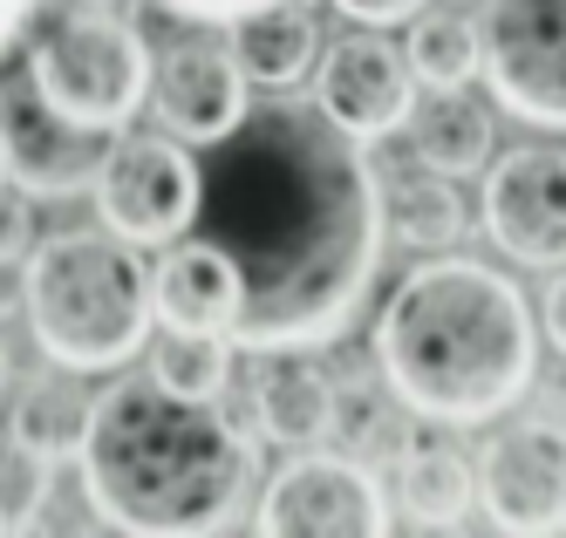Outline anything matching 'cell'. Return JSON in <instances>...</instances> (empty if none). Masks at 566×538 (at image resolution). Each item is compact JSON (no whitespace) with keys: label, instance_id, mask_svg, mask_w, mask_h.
Here are the masks:
<instances>
[{"label":"cell","instance_id":"ac0fdd59","mask_svg":"<svg viewBox=\"0 0 566 538\" xmlns=\"http://www.w3.org/2000/svg\"><path fill=\"white\" fill-rule=\"evenodd\" d=\"M396 498L417 525H464L471 498H478V477L464 464V450L451 443H430V436H402L396 450Z\"/></svg>","mask_w":566,"mask_h":538},{"label":"cell","instance_id":"8fae6325","mask_svg":"<svg viewBox=\"0 0 566 538\" xmlns=\"http://www.w3.org/2000/svg\"><path fill=\"white\" fill-rule=\"evenodd\" d=\"M478 505L499 531H566V430L533 416L484 443Z\"/></svg>","mask_w":566,"mask_h":538},{"label":"cell","instance_id":"4316f807","mask_svg":"<svg viewBox=\"0 0 566 538\" xmlns=\"http://www.w3.org/2000/svg\"><path fill=\"white\" fill-rule=\"evenodd\" d=\"M525 395H539V416L559 423V416H566V355H559L553 368H533V389H525Z\"/></svg>","mask_w":566,"mask_h":538},{"label":"cell","instance_id":"f546056e","mask_svg":"<svg viewBox=\"0 0 566 538\" xmlns=\"http://www.w3.org/2000/svg\"><path fill=\"white\" fill-rule=\"evenodd\" d=\"M157 8H171V14H185V21H232V14L260 8V0H157Z\"/></svg>","mask_w":566,"mask_h":538},{"label":"cell","instance_id":"7c38bea8","mask_svg":"<svg viewBox=\"0 0 566 538\" xmlns=\"http://www.w3.org/2000/svg\"><path fill=\"white\" fill-rule=\"evenodd\" d=\"M253 82H247V68L232 62V49L219 34H185V41H171L165 49V62H150V109H157V123L178 137V144H198L206 150L212 137H226L239 116H247V96Z\"/></svg>","mask_w":566,"mask_h":538},{"label":"cell","instance_id":"e0dca14e","mask_svg":"<svg viewBox=\"0 0 566 538\" xmlns=\"http://www.w3.org/2000/svg\"><path fill=\"white\" fill-rule=\"evenodd\" d=\"M253 423L280 450H307V443H321L335 430V382L321 376V368H307V361H280L253 389Z\"/></svg>","mask_w":566,"mask_h":538},{"label":"cell","instance_id":"ba28073f","mask_svg":"<svg viewBox=\"0 0 566 538\" xmlns=\"http://www.w3.org/2000/svg\"><path fill=\"white\" fill-rule=\"evenodd\" d=\"M96 212L116 239L130 245H165L191 225V204H198V157L191 144H178L171 130L157 137H124L103 150V171L90 184Z\"/></svg>","mask_w":566,"mask_h":538},{"label":"cell","instance_id":"d6a6232c","mask_svg":"<svg viewBox=\"0 0 566 538\" xmlns=\"http://www.w3.org/2000/svg\"><path fill=\"white\" fill-rule=\"evenodd\" d=\"M0 531H8V525H0Z\"/></svg>","mask_w":566,"mask_h":538},{"label":"cell","instance_id":"277c9868","mask_svg":"<svg viewBox=\"0 0 566 538\" xmlns=\"http://www.w3.org/2000/svg\"><path fill=\"white\" fill-rule=\"evenodd\" d=\"M28 279H21V307L42 355L75 376H103L144 355L150 341V266L137 260L130 239L103 232H55L42 245H28Z\"/></svg>","mask_w":566,"mask_h":538},{"label":"cell","instance_id":"5b68a950","mask_svg":"<svg viewBox=\"0 0 566 538\" xmlns=\"http://www.w3.org/2000/svg\"><path fill=\"white\" fill-rule=\"evenodd\" d=\"M28 89L69 123L124 130L150 96V41L124 8L103 0H62V14L28 49Z\"/></svg>","mask_w":566,"mask_h":538},{"label":"cell","instance_id":"d4e9b609","mask_svg":"<svg viewBox=\"0 0 566 538\" xmlns=\"http://www.w3.org/2000/svg\"><path fill=\"white\" fill-rule=\"evenodd\" d=\"M34 245V212H28V191H0V266H21Z\"/></svg>","mask_w":566,"mask_h":538},{"label":"cell","instance_id":"9a60e30c","mask_svg":"<svg viewBox=\"0 0 566 538\" xmlns=\"http://www.w3.org/2000/svg\"><path fill=\"white\" fill-rule=\"evenodd\" d=\"M226 49L232 62L247 68V82H260V89H301V82L314 75V55H321V28L314 14L301 8V0H260V8L232 14L226 21Z\"/></svg>","mask_w":566,"mask_h":538},{"label":"cell","instance_id":"5bb4252c","mask_svg":"<svg viewBox=\"0 0 566 538\" xmlns=\"http://www.w3.org/2000/svg\"><path fill=\"white\" fill-rule=\"evenodd\" d=\"M150 307L165 327H212V335H226L239 314V279L206 239L178 232V239H165V260L150 266Z\"/></svg>","mask_w":566,"mask_h":538},{"label":"cell","instance_id":"603a6c76","mask_svg":"<svg viewBox=\"0 0 566 538\" xmlns=\"http://www.w3.org/2000/svg\"><path fill=\"white\" fill-rule=\"evenodd\" d=\"M389 402H396L389 382H382V389H376V382H342V389H335V430H328V436L348 443V457H369V450H402L396 409H389Z\"/></svg>","mask_w":566,"mask_h":538},{"label":"cell","instance_id":"6da1fadb","mask_svg":"<svg viewBox=\"0 0 566 538\" xmlns=\"http://www.w3.org/2000/svg\"><path fill=\"white\" fill-rule=\"evenodd\" d=\"M191 239L239 279L232 348L301 355L342 341L382 266V184L348 130L314 103H247L198 157Z\"/></svg>","mask_w":566,"mask_h":538},{"label":"cell","instance_id":"83f0119b","mask_svg":"<svg viewBox=\"0 0 566 538\" xmlns=\"http://www.w3.org/2000/svg\"><path fill=\"white\" fill-rule=\"evenodd\" d=\"M42 8H49V0H0V55H8L14 41L42 21Z\"/></svg>","mask_w":566,"mask_h":538},{"label":"cell","instance_id":"44dd1931","mask_svg":"<svg viewBox=\"0 0 566 538\" xmlns=\"http://www.w3.org/2000/svg\"><path fill=\"white\" fill-rule=\"evenodd\" d=\"M402 62H410L417 89H464L484 62V41H478V21L458 14V8H423L410 14V41H402Z\"/></svg>","mask_w":566,"mask_h":538},{"label":"cell","instance_id":"484cf974","mask_svg":"<svg viewBox=\"0 0 566 538\" xmlns=\"http://www.w3.org/2000/svg\"><path fill=\"white\" fill-rule=\"evenodd\" d=\"M335 8L348 21H361V28H389V21H410L423 0H335Z\"/></svg>","mask_w":566,"mask_h":538},{"label":"cell","instance_id":"7a4b0ae2","mask_svg":"<svg viewBox=\"0 0 566 538\" xmlns=\"http://www.w3.org/2000/svg\"><path fill=\"white\" fill-rule=\"evenodd\" d=\"M83 490L96 518L144 538H191L239 518L253 490V436L219 395H178L157 376H124L90 395Z\"/></svg>","mask_w":566,"mask_h":538},{"label":"cell","instance_id":"3957f363","mask_svg":"<svg viewBox=\"0 0 566 538\" xmlns=\"http://www.w3.org/2000/svg\"><path fill=\"white\" fill-rule=\"evenodd\" d=\"M376 368L423 423H499L533 389L539 320L518 279L484 260H430L396 279L376 320Z\"/></svg>","mask_w":566,"mask_h":538},{"label":"cell","instance_id":"f1b7e54d","mask_svg":"<svg viewBox=\"0 0 566 538\" xmlns=\"http://www.w3.org/2000/svg\"><path fill=\"white\" fill-rule=\"evenodd\" d=\"M539 320H546V341L566 355V266H553V286H546V300H539Z\"/></svg>","mask_w":566,"mask_h":538},{"label":"cell","instance_id":"7402d4cb","mask_svg":"<svg viewBox=\"0 0 566 538\" xmlns=\"http://www.w3.org/2000/svg\"><path fill=\"white\" fill-rule=\"evenodd\" d=\"M150 376L178 395H226L232 341L212 335V327H165V341L150 348Z\"/></svg>","mask_w":566,"mask_h":538},{"label":"cell","instance_id":"2e32d148","mask_svg":"<svg viewBox=\"0 0 566 538\" xmlns=\"http://www.w3.org/2000/svg\"><path fill=\"white\" fill-rule=\"evenodd\" d=\"M402 130H410L417 163H430V171H443V178H471L499 150V123L471 96V82L464 89H430V103H417Z\"/></svg>","mask_w":566,"mask_h":538},{"label":"cell","instance_id":"4fadbf2b","mask_svg":"<svg viewBox=\"0 0 566 538\" xmlns=\"http://www.w3.org/2000/svg\"><path fill=\"white\" fill-rule=\"evenodd\" d=\"M0 130H8V178L28 198H83L103 171V150H109V130L69 123L28 82L0 96Z\"/></svg>","mask_w":566,"mask_h":538},{"label":"cell","instance_id":"1f68e13d","mask_svg":"<svg viewBox=\"0 0 566 538\" xmlns=\"http://www.w3.org/2000/svg\"><path fill=\"white\" fill-rule=\"evenodd\" d=\"M0 382H8V348H0Z\"/></svg>","mask_w":566,"mask_h":538},{"label":"cell","instance_id":"4dcf8cb0","mask_svg":"<svg viewBox=\"0 0 566 538\" xmlns=\"http://www.w3.org/2000/svg\"><path fill=\"white\" fill-rule=\"evenodd\" d=\"M0 184H8V130H0Z\"/></svg>","mask_w":566,"mask_h":538},{"label":"cell","instance_id":"8992f818","mask_svg":"<svg viewBox=\"0 0 566 538\" xmlns=\"http://www.w3.org/2000/svg\"><path fill=\"white\" fill-rule=\"evenodd\" d=\"M478 41V75L492 82V103L533 130L566 137V0H492Z\"/></svg>","mask_w":566,"mask_h":538},{"label":"cell","instance_id":"cb8c5ba5","mask_svg":"<svg viewBox=\"0 0 566 538\" xmlns=\"http://www.w3.org/2000/svg\"><path fill=\"white\" fill-rule=\"evenodd\" d=\"M49 457H34L28 443L0 436V525H34V511H42L49 498Z\"/></svg>","mask_w":566,"mask_h":538},{"label":"cell","instance_id":"d6986e66","mask_svg":"<svg viewBox=\"0 0 566 538\" xmlns=\"http://www.w3.org/2000/svg\"><path fill=\"white\" fill-rule=\"evenodd\" d=\"M83 430H90V395L75 389L69 376H34L14 389V409H8V436L28 443L34 457L49 464H69L83 450Z\"/></svg>","mask_w":566,"mask_h":538},{"label":"cell","instance_id":"ffe728a7","mask_svg":"<svg viewBox=\"0 0 566 538\" xmlns=\"http://www.w3.org/2000/svg\"><path fill=\"white\" fill-rule=\"evenodd\" d=\"M464 198H458V178H443V171H410V178H396L382 191V232H396L402 245H417V253H443V245H458L464 239Z\"/></svg>","mask_w":566,"mask_h":538},{"label":"cell","instance_id":"30bf717a","mask_svg":"<svg viewBox=\"0 0 566 538\" xmlns=\"http://www.w3.org/2000/svg\"><path fill=\"white\" fill-rule=\"evenodd\" d=\"M314 109L355 144H376L410 123L417 75L382 28H361V34H342L328 55H314Z\"/></svg>","mask_w":566,"mask_h":538},{"label":"cell","instance_id":"52a82bcc","mask_svg":"<svg viewBox=\"0 0 566 538\" xmlns=\"http://www.w3.org/2000/svg\"><path fill=\"white\" fill-rule=\"evenodd\" d=\"M260 531H273V538H382L389 498L361 457H335V450L307 443L273 471L266 498H260Z\"/></svg>","mask_w":566,"mask_h":538},{"label":"cell","instance_id":"9c48e42d","mask_svg":"<svg viewBox=\"0 0 566 538\" xmlns=\"http://www.w3.org/2000/svg\"><path fill=\"white\" fill-rule=\"evenodd\" d=\"M484 232L518 266H566V144L492 150L484 171Z\"/></svg>","mask_w":566,"mask_h":538}]
</instances>
